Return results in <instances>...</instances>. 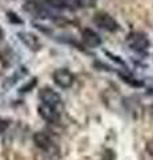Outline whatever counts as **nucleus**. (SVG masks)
I'll list each match as a JSON object with an SVG mask.
<instances>
[{"mask_svg":"<svg viewBox=\"0 0 153 160\" xmlns=\"http://www.w3.org/2000/svg\"><path fill=\"white\" fill-rule=\"evenodd\" d=\"M81 43L88 48H97L101 46V36L92 28H84L81 31Z\"/></svg>","mask_w":153,"mask_h":160,"instance_id":"6","label":"nucleus"},{"mask_svg":"<svg viewBox=\"0 0 153 160\" xmlns=\"http://www.w3.org/2000/svg\"><path fill=\"white\" fill-rule=\"evenodd\" d=\"M39 115L48 123H56V122H59V119L61 116V113L59 111H56V109H53L48 106H44V104L39 106Z\"/></svg>","mask_w":153,"mask_h":160,"instance_id":"7","label":"nucleus"},{"mask_svg":"<svg viewBox=\"0 0 153 160\" xmlns=\"http://www.w3.org/2000/svg\"><path fill=\"white\" fill-rule=\"evenodd\" d=\"M75 73H73L69 68L67 67H61V68H57L53 71L52 73V80L53 83L56 84L57 87H60L63 89H68L73 86L75 83Z\"/></svg>","mask_w":153,"mask_h":160,"instance_id":"3","label":"nucleus"},{"mask_svg":"<svg viewBox=\"0 0 153 160\" xmlns=\"http://www.w3.org/2000/svg\"><path fill=\"white\" fill-rule=\"evenodd\" d=\"M7 18H8L9 20H11L12 23H16V24H23V20H22L20 18H19L16 13H13V12H8V13H7Z\"/></svg>","mask_w":153,"mask_h":160,"instance_id":"9","label":"nucleus"},{"mask_svg":"<svg viewBox=\"0 0 153 160\" xmlns=\"http://www.w3.org/2000/svg\"><path fill=\"white\" fill-rule=\"evenodd\" d=\"M3 39H4V29L2 28V26H0V43L3 42Z\"/></svg>","mask_w":153,"mask_h":160,"instance_id":"10","label":"nucleus"},{"mask_svg":"<svg viewBox=\"0 0 153 160\" xmlns=\"http://www.w3.org/2000/svg\"><path fill=\"white\" fill-rule=\"evenodd\" d=\"M127 46L137 53H144L151 47V40L148 35L141 31H132L125 39Z\"/></svg>","mask_w":153,"mask_h":160,"instance_id":"1","label":"nucleus"},{"mask_svg":"<svg viewBox=\"0 0 153 160\" xmlns=\"http://www.w3.org/2000/svg\"><path fill=\"white\" fill-rule=\"evenodd\" d=\"M16 36L24 46L28 49H31V51L37 52L41 49V40L36 33L29 32V31H20L16 33Z\"/></svg>","mask_w":153,"mask_h":160,"instance_id":"5","label":"nucleus"},{"mask_svg":"<svg viewBox=\"0 0 153 160\" xmlns=\"http://www.w3.org/2000/svg\"><path fill=\"white\" fill-rule=\"evenodd\" d=\"M95 2H96V0H95Z\"/></svg>","mask_w":153,"mask_h":160,"instance_id":"11","label":"nucleus"},{"mask_svg":"<svg viewBox=\"0 0 153 160\" xmlns=\"http://www.w3.org/2000/svg\"><path fill=\"white\" fill-rule=\"evenodd\" d=\"M93 23H95L98 28L104 29V31H108V32H116L117 29L120 28L117 20L113 18L112 15L107 13L104 11L97 12L95 16H93Z\"/></svg>","mask_w":153,"mask_h":160,"instance_id":"4","label":"nucleus"},{"mask_svg":"<svg viewBox=\"0 0 153 160\" xmlns=\"http://www.w3.org/2000/svg\"><path fill=\"white\" fill-rule=\"evenodd\" d=\"M39 100H40V104L51 107L53 109H56V111H59L60 113H63L64 111V103H63L61 96L51 87H44L40 89V92H39Z\"/></svg>","mask_w":153,"mask_h":160,"instance_id":"2","label":"nucleus"},{"mask_svg":"<svg viewBox=\"0 0 153 160\" xmlns=\"http://www.w3.org/2000/svg\"><path fill=\"white\" fill-rule=\"evenodd\" d=\"M33 140H35L36 146L41 149H45V151H51L52 147H53V142L52 139L48 136L45 132H37L35 133L33 136Z\"/></svg>","mask_w":153,"mask_h":160,"instance_id":"8","label":"nucleus"}]
</instances>
